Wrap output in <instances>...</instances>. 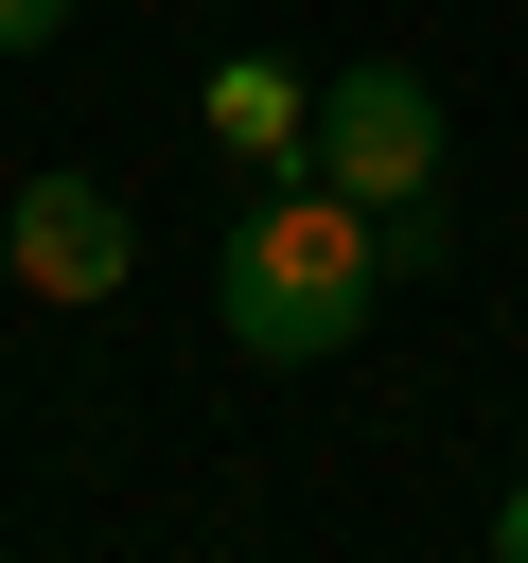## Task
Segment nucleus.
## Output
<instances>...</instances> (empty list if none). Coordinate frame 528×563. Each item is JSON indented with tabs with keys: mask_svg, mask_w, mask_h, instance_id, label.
Returning a JSON list of instances; mask_svg holds the SVG:
<instances>
[{
	"mask_svg": "<svg viewBox=\"0 0 528 563\" xmlns=\"http://www.w3.org/2000/svg\"><path fill=\"white\" fill-rule=\"evenodd\" d=\"M387 299H405L387 211L334 194V176H282V194L229 211V246H211V317H229V352H264V369H334Z\"/></svg>",
	"mask_w": 528,
	"mask_h": 563,
	"instance_id": "1",
	"label": "nucleus"
},
{
	"mask_svg": "<svg viewBox=\"0 0 528 563\" xmlns=\"http://www.w3.org/2000/svg\"><path fill=\"white\" fill-rule=\"evenodd\" d=\"M299 176H334V194H370V211H422V194L458 176V123H440V88H422L405 53H370V70H334V88H317Z\"/></svg>",
	"mask_w": 528,
	"mask_h": 563,
	"instance_id": "2",
	"label": "nucleus"
},
{
	"mask_svg": "<svg viewBox=\"0 0 528 563\" xmlns=\"http://www.w3.org/2000/svg\"><path fill=\"white\" fill-rule=\"evenodd\" d=\"M0 246H18V299H123L141 282V211L106 176H18L0 194Z\"/></svg>",
	"mask_w": 528,
	"mask_h": 563,
	"instance_id": "3",
	"label": "nucleus"
},
{
	"mask_svg": "<svg viewBox=\"0 0 528 563\" xmlns=\"http://www.w3.org/2000/svg\"><path fill=\"white\" fill-rule=\"evenodd\" d=\"M211 141H229V158H282V176H299V141H317L299 70H282V53H229V70H211Z\"/></svg>",
	"mask_w": 528,
	"mask_h": 563,
	"instance_id": "4",
	"label": "nucleus"
},
{
	"mask_svg": "<svg viewBox=\"0 0 528 563\" xmlns=\"http://www.w3.org/2000/svg\"><path fill=\"white\" fill-rule=\"evenodd\" d=\"M70 18H88V0H0V53H53Z\"/></svg>",
	"mask_w": 528,
	"mask_h": 563,
	"instance_id": "5",
	"label": "nucleus"
},
{
	"mask_svg": "<svg viewBox=\"0 0 528 563\" xmlns=\"http://www.w3.org/2000/svg\"><path fill=\"white\" fill-rule=\"evenodd\" d=\"M493 563H528V475H510V493H493Z\"/></svg>",
	"mask_w": 528,
	"mask_h": 563,
	"instance_id": "6",
	"label": "nucleus"
},
{
	"mask_svg": "<svg viewBox=\"0 0 528 563\" xmlns=\"http://www.w3.org/2000/svg\"><path fill=\"white\" fill-rule=\"evenodd\" d=\"M0 282H18V246H0Z\"/></svg>",
	"mask_w": 528,
	"mask_h": 563,
	"instance_id": "7",
	"label": "nucleus"
}]
</instances>
